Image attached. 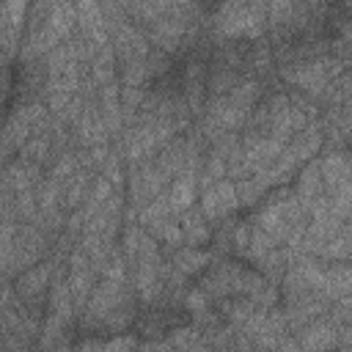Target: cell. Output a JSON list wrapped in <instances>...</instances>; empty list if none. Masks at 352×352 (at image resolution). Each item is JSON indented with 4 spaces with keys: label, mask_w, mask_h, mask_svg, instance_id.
I'll return each mask as SVG.
<instances>
[{
    "label": "cell",
    "mask_w": 352,
    "mask_h": 352,
    "mask_svg": "<svg viewBox=\"0 0 352 352\" xmlns=\"http://www.w3.org/2000/svg\"><path fill=\"white\" fill-rule=\"evenodd\" d=\"M28 3H30V0H3L8 30H11V33H16V36L22 33L25 19H28Z\"/></svg>",
    "instance_id": "484cf974"
},
{
    "label": "cell",
    "mask_w": 352,
    "mask_h": 352,
    "mask_svg": "<svg viewBox=\"0 0 352 352\" xmlns=\"http://www.w3.org/2000/svg\"><path fill=\"white\" fill-rule=\"evenodd\" d=\"M113 3H118V6H121V8H124V6H126V3H129V0H113Z\"/></svg>",
    "instance_id": "f546056e"
},
{
    "label": "cell",
    "mask_w": 352,
    "mask_h": 352,
    "mask_svg": "<svg viewBox=\"0 0 352 352\" xmlns=\"http://www.w3.org/2000/svg\"><path fill=\"white\" fill-rule=\"evenodd\" d=\"M352 250V234H349V223L344 220L322 245V250L316 253L319 261H346Z\"/></svg>",
    "instance_id": "ac0fdd59"
},
{
    "label": "cell",
    "mask_w": 352,
    "mask_h": 352,
    "mask_svg": "<svg viewBox=\"0 0 352 352\" xmlns=\"http://www.w3.org/2000/svg\"><path fill=\"white\" fill-rule=\"evenodd\" d=\"M201 214L209 220V226H220L226 217H231L239 209L236 201V190H234V179H220L209 187L201 190V204H198Z\"/></svg>",
    "instance_id": "9c48e42d"
},
{
    "label": "cell",
    "mask_w": 352,
    "mask_h": 352,
    "mask_svg": "<svg viewBox=\"0 0 352 352\" xmlns=\"http://www.w3.org/2000/svg\"><path fill=\"white\" fill-rule=\"evenodd\" d=\"M209 253L198 250V248H179L176 256H173V272L176 275H192V272H201L206 264H209Z\"/></svg>",
    "instance_id": "7402d4cb"
},
{
    "label": "cell",
    "mask_w": 352,
    "mask_h": 352,
    "mask_svg": "<svg viewBox=\"0 0 352 352\" xmlns=\"http://www.w3.org/2000/svg\"><path fill=\"white\" fill-rule=\"evenodd\" d=\"M74 16H77V30L82 38H88L96 50L110 41V30L104 22V11L99 0H74Z\"/></svg>",
    "instance_id": "8fae6325"
},
{
    "label": "cell",
    "mask_w": 352,
    "mask_h": 352,
    "mask_svg": "<svg viewBox=\"0 0 352 352\" xmlns=\"http://www.w3.org/2000/svg\"><path fill=\"white\" fill-rule=\"evenodd\" d=\"M102 176L113 184V187H121L124 184V170H121V151H110L107 160L102 162Z\"/></svg>",
    "instance_id": "4316f807"
},
{
    "label": "cell",
    "mask_w": 352,
    "mask_h": 352,
    "mask_svg": "<svg viewBox=\"0 0 352 352\" xmlns=\"http://www.w3.org/2000/svg\"><path fill=\"white\" fill-rule=\"evenodd\" d=\"M278 242L267 234V231H261L253 220H250V236H248V248H245V256L250 258V261H258V258H264L272 248H275Z\"/></svg>",
    "instance_id": "cb8c5ba5"
},
{
    "label": "cell",
    "mask_w": 352,
    "mask_h": 352,
    "mask_svg": "<svg viewBox=\"0 0 352 352\" xmlns=\"http://www.w3.org/2000/svg\"><path fill=\"white\" fill-rule=\"evenodd\" d=\"M0 129H3V124H0Z\"/></svg>",
    "instance_id": "4dcf8cb0"
},
{
    "label": "cell",
    "mask_w": 352,
    "mask_h": 352,
    "mask_svg": "<svg viewBox=\"0 0 352 352\" xmlns=\"http://www.w3.org/2000/svg\"><path fill=\"white\" fill-rule=\"evenodd\" d=\"M308 3H311V0H308Z\"/></svg>",
    "instance_id": "1f68e13d"
},
{
    "label": "cell",
    "mask_w": 352,
    "mask_h": 352,
    "mask_svg": "<svg viewBox=\"0 0 352 352\" xmlns=\"http://www.w3.org/2000/svg\"><path fill=\"white\" fill-rule=\"evenodd\" d=\"M52 272H55V261L52 258H41L36 264H30L28 270H22L16 275L14 292L25 305V314L38 319V308L44 305V294L52 283Z\"/></svg>",
    "instance_id": "52a82bcc"
},
{
    "label": "cell",
    "mask_w": 352,
    "mask_h": 352,
    "mask_svg": "<svg viewBox=\"0 0 352 352\" xmlns=\"http://www.w3.org/2000/svg\"><path fill=\"white\" fill-rule=\"evenodd\" d=\"M88 187H91V170H88V168H77V170L63 182V190H60V209H66V212L80 209L82 201H85Z\"/></svg>",
    "instance_id": "e0dca14e"
},
{
    "label": "cell",
    "mask_w": 352,
    "mask_h": 352,
    "mask_svg": "<svg viewBox=\"0 0 352 352\" xmlns=\"http://www.w3.org/2000/svg\"><path fill=\"white\" fill-rule=\"evenodd\" d=\"M267 30V0H223L214 14V36L223 41L261 38Z\"/></svg>",
    "instance_id": "3957f363"
},
{
    "label": "cell",
    "mask_w": 352,
    "mask_h": 352,
    "mask_svg": "<svg viewBox=\"0 0 352 352\" xmlns=\"http://www.w3.org/2000/svg\"><path fill=\"white\" fill-rule=\"evenodd\" d=\"M234 190H236L239 206H256V204L270 192V187H267L256 173H250V176H245V179H236V182H234Z\"/></svg>",
    "instance_id": "603a6c76"
},
{
    "label": "cell",
    "mask_w": 352,
    "mask_h": 352,
    "mask_svg": "<svg viewBox=\"0 0 352 352\" xmlns=\"http://www.w3.org/2000/svg\"><path fill=\"white\" fill-rule=\"evenodd\" d=\"M104 346H107V349H121V346H135V338H116V341H107Z\"/></svg>",
    "instance_id": "f1b7e54d"
},
{
    "label": "cell",
    "mask_w": 352,
    "mask_h": 352,
    "mask_svg": "<svg viewBox=\"0 0 352 352\" xmlns=\"http://www.w3.org/2000/svg\"><path fill=\"white\" fill-rule=\"evenodd\" d=\"M261 99V82L253 77H242L228 94H217L209 96L204 104V126L201 132L206 135V140L223 135V132H236L245 126L248 113L256 107V102Z\"/></svg>",
    "instance_id": "6da1fadb"
},
{
    "label": "cell",
    "mask_w": 352,
    "mask_h": 352,
    "mask_svg": "<svg viewBox=\"0 0 352 352\" xmlns=\"http://www.w3.org/2000/svg\"><path fill=\"white\" fill-rule=\"evenodd\" d=\"M110 47L116 52L118 63H132V60H146L151 44L146 38V33L126 16L121 22H116L110 28Z\"/></svg>",
    "instance_id": "ba28073f"
},
{
    "label": "cell",
    "mask_w": 352,
    "mask_h": 352,
    "mask_svg": "<svg viewBox=\"0 0 352 352\" xmlns=\"http://www.w3.org/2000/svg\"><path fill=\"white\" fill-rule=\"evenodd\" d=\"M176 217H179V226H182V245L201 248V245H206V242L212 239V226H209V220L201 214V209L190 206V209H184V212L176 214Z\"/></svg>",
    "instance_id": "9a60e30c"
},
{
    "label": "cell",
    "mask_w": 352,
    "mask_h": 352,
    "mask_svg": "<svg viewBox=\"0 0 352 352\" xmlns=\"http://www.w3.org/2000/svg\"><path fill=\"white\" fill-rule=\"evenodd\" d=\"M253 223L292 253V250H300V239H302V231H305V223H308V212L297 201L294 190L280 187L264 201V206L258 209Z\"/></svg>",
    "instance_id": "7a4b0ae2"
},
{
    "label": "cell",
    "mask_w": 352,
    "mask_h": 352,
    "mask_svg": "<svg viewBox=\"0 0 352 352\" xmlns=\"http://www.w3.org/2000/svg\"><path fill=\"white\" fill-rule=\"evenodd\" d=\"M294 336H297L294 338L297 349H333V346H338V324L327 314L314 316L300 330H294Z\"/></svg>",
    "instance_id": "7c38bea8"
},
{
    "label": "cell",
    "mask_w": 352,
    "mask_h": 352,
    "mask_svg": "<svg viewBox=\"0 0 352 352\" xmlns=\"http://www.w3.org/2000/svg\"><path fill=\"white\" fill-rule=\"evenodd\" d=\"M96 270H94V264H91V258H88V253L77 245L72 253H69V292H72V300H74V308L77 311H82L85 308V302H88V294H91V289L96 286Z\"/></svg>",
    "instance_id": "30bf717a"
},
{
    "label": "cell",
    "mask_w": 352,
    "mask_h": 352,
    "mask_svg": "<svg viewBox=\"0 0 352 352\" xmlns=\"http://www.w3.org/2000/svg\"><path fill=\"white\" fill-rule=\"evenodd\" d=\"M146 38L151 47L165 50L168 55H179L195 41L198 33V8L195 6H179L146 25Z\"/></svg>",
    "instance_id": "5b68a950"
},
{
    "label": "cell",
    "mask_w": 352,
    "mask_h": 352,
    "mask_svg": "<svg viewBox=\"0 0 352 352\" xmlns=\"http://www.w3.org/2000/svg\"><path fill=\"white\" fill-rule=\"evenodd\" d=\"M50 154H52V138H50V132H33L22 143V148H19V160L22 162H30V165H44Z\"/></svg>",
    "instance_id": "44dd1931"
},
{
    "label": "cell",
    "mask_w": 352,
    "mask_h": 352,
    "mask_svg": "<svg viewBox=\"0 0 352 352\" xmlns=\"http://www.w3.org/2000/svg\"><path fill=\"white\" fill-rule=\"evenodd\" d=\"M82 316H85V322H96L110 330L126 327L135 316V308H132V294L124 289V280L104 278L102 283H96L88 294Z\"/></svg>",
    "instance_id": "277c9868"
},
{
    "label": "cell",
    "mask_w": 352,
    "mask_h": 352,
    "mask_svg": "<svg viewBox=\"0 0 352 352\" xmlns=\"http://www.w3.org/2000/svg\"><path fill=\"white\" fill-rule=\"evenodd\" d=\"M322 143H324V132H322V126H319L316 121H311V124H305L300 132H294V135L289 138L286 148H289L300 162H308L314 154H319Z\"/></svg>",
    "instance_id": "2e32d148"
},
{
    "label": "cell",
    "mask_w": 352,
    "mask_h": 352,
    "mask_svg": "<svg viewBox=\"0 0 352 352\" xmlns=\"http://www.w3.org/2000/svg\"><path fill=\"white\" fill-rule=\"evenodd\" d=\"M344 69L341 63L319 55V58H308V60H297V63H286L280 69V77L286 82H292L294 88H300L308 99H322L330 80L338 77Z\"/></svg>",
    "instance_id": "8992f818"
},
{
    "label": "cell",
    "mask_w": 352,
    "mask_h": 352,
    "mask_svg": "<svg viewBox=\"0 0 352 352\" xmlns=\"http://www.w3.org/2000/svg\"><path fill=\"white\" fill-rule=\"evenodd\" d=\"M170 66H173V55H168L165 50L160 47H151L148 55H146V72H148V80H160V77H168L170 74Z\"/></svg>",
    "instance_id": "d4e9b609"
},
{
    "label": "cell",
    "mask_w": 352,
    "mask_h": 352,
    "mask_svg": "<svg viewBox=\"0 0 352 352\" xmlns=\"http://www.w3.org/2000/svg\"><path fill=\"white\" fill-rule=\"evenodd\" d=\"M88 69H91V82L94 85L102 88L107 82H116V52H113L110 41L96 50V55L88 60Z\"/></svg>",
    "instance_id": "d6986e66"
},
{
    "label": "cell",
    "mask_w": 352,
    "mask_h": 352,
    "mask_svg": "<svg viewBox=\"0 0 352 352\" xmlns=\"http://www.w3.org/2000/svg\"><path fill=\"white\" fill-rule=\"evenodd\" d=\"M349 286H352V272L346 261H333L330 267H324V297L330 302L349 294Z\"/></svg>",
    "instance_id": "ffe728a7"
},
{
    "label": "cell",
    "mask_w": 352,
    "mask_h": 352,
    "mask_svg": "<svg viewBox=\"0 0 352 352\" xmlns=\"http://www.w3.org/2000/svg\"><path fill=\"white\" fill-rule=\"evenodd\" d=\"M248 236H250V223H239V226H234V236H231L234 250L245 253V248H248Z\"/></svg>",
    "instance_id": "83f0119b"
},
{
    "label": "cell",
    "mask_w": 352,
    "mask_h": 352,
    "mask_svg": "<svg viewBox=\"0 0 352 352\" xmlns=\"http://www.w3.org/2000/svg\"><path fill=\"white\" fill-rule=\"evenodd\" d=\"M319 176H322V187H324V195L349 184V176H352V168H349V160L344 151H330L319 160Z\"/></svg>",
    "instance_id": "5bb4252c"
},
{
    "label": "cell",
    "mask_w": 352,
    "mask_h": 352,
    "mask_svg": "<svg viewBox=\"0 0 352 352\" xmlns=\"http://www.w3.org/2000/svg\"><path fill=\"white\" fill-rule=\"evenodd\" d=\"M195 195H198V170L187 168L182 170L170 184H168V204H170V212L173 214H182L184 209H190L195 204Z\"/></svg>",
    "instance_id": "4fadbf2b"
}]
</instances>
